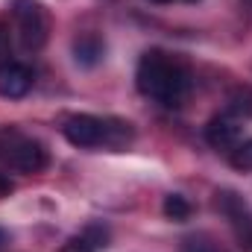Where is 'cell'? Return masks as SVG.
<instances>
[{"instance_id": "1", "label": "cell", "mask_w": 252, "mask_h": 252, "mask_svg": "<svg viewBox=\"0 0 252 252\" xmlns=\"http://www.w3.org/2000/svg\"><path fill=\"white\" fill-rule=\"evenodd\" d=\"M135 82H138V91L167 109H176L185 103L190 91V73L188 67L161 53V50H147L138 62V70H135Z\"/></svg>"}, {"instance_id": "2", "label": "cell", "mask_w": 252, "mask_h": 252, "mask_svg": "<svg viewBox=\"0 0 252 252\" xmlns=\"http://www.w3.org/2000/svg\"><path fill=\"white\" fill-rule=\"evenodd\" d=\"M12 18L24 50H41L47 44L50 21H47V9L38 0H12Z\"/></svg>"}, {"instance_id": "3", "label": "cell", "mask_w": 252, "mask_h": 252, "mask_svg": "<svg viewBox=\"0 0 252 252\" xmlns=\"http://www.w3.org/2000/svg\"><path fill=\"white\" fill-rule=\"evenodd\" d=\"M6 144H3V158L9 161V167L21 170V173H38L47 167V150L32 141V138H21L15 132H3Z\"/></svg>"}, {"instance_id": "4", "label": "cell", "mask_w": 252, "mask_h": 252, "mask_svg": "<svg viewBox=\"0 0 252 252\" xmlns=\"http://www.w3.org/2000/svg\"><path fill=\"white\" fill-rule=\"evenodd\" d=\"M214 205H217V211L229 220V226H232L238 244H241L244 250L252 252V208H250V202H247L241 193H235V190H217Z\"/></svg>"}, {"instance_id": "5", "label": "cell", "mask_w": 252, "mask_h": 252, "mask_svg": "<svg viewBox=\"0 0 252 252\" xmlns=\"http://www.w3.org/2000/svg\"><path fill=\"white\" fill-rule=\"evenodd\" d=\"M64 138L79 147V150H94V147H106V135H109V121L106 118H94V115H73L62 126Z\"/></svg>"}, {"instance_id": "6", "label": "cell", "mask_w": 252, "mask_h": 252, "mask_svg": "<svg viewBox=\"0 0 252 252\" xmlns=\"http://www.w3.org/2000/svg\"><path fill=\"white\" fill-rule=\"evenodd\" d=\"M205 141H208L214 150H226V153H232V150L244 141L241 121H235L232 115H217V118H211L208 126H205Z\"/></svg>"}, {"instance_id": "7", "label": "cell", "mask_w": 252, "mask_h": 252, "mask_svg": "<svg viewBox=\"0 0 252 252\" xmlns=\"http://www.w3.org/2000/svg\"><path fill=\"white\" fill-rule=\"evenodd\" d=\"M32 88V70L21 62H0V97L21 100Z\"/></svg>"}, {"instance_id": "8", "label": "cell", "mask_w": 252, "mask_h": 252, "mask_svg": "<svg viewBox=\"0 0 252 252\" xmlns=\"http://www.w3.org/2000/svg\"><path fill=\"white\" fill-rule=\"evenodd\" d=\"M106 56V41L97 35V32H82L76 41H73V59L82 67H94Z\"/></svg>"}, {"instance_id": "9", "label": "cell", "mask_w": 252, "mask_h": 252, "mask_svg": "<svg viewBox=\"0 0 252 252\" xmlns=\"http://www.w3.org/2000/svg\"><path fill=\"white\" fill-rule=\"evenodd\" d=\"M164 214L176 223H185L190 217V202L182 193H170V196H164Z\"/></svg>"}, {"instance_id": "10", "label": "cell", "mask_w": 252, "mask_h": 252, "mask_svg": "<svg viewBox=\"0 0 252 252\" xmlns=\"http://www.w3.org/2000/svg\"><path fill=\"white\" fill-rule=\"evenodd\" d=\"M229 161L235 170H244V173H252V138L250 141H241L232 153H229Z\"/></svg>"}, {"instance_id": "11", "label": "cell", "mask_w": 252, "mask_h": 252, "mask_svg": "<svg viewBox=\"0 0 252 252\" xmlns=\"http://www.w3.org/2000/svg\"><path fill=\"white\" fill-rule=\"evenodd\" d=\"M229 115H244V118H252V91H238L232 100H229Z\"/></svg>"}, {"instance_id": "12", "label": "cell", "mask_w": 252, "mask_h": 252, "mask_svg": "<svg viewBox=\"0 0 252 252\" xmlns=\"http://www.w3.org/2000/svg\"><path fill=\"white\" fill-rule=\"evenodd\" d=\"M59 252H94V247H91V241L82 235V238H70Z\"/></svg>"}, {"instance_id": "13", "label": "cell", "mask_w": 252, "mask_h": 252, "mask_svg": "<svg viewBox=\"0 0 252 252\" xmlns=\"http://www.w3.org/2000/svg\"><path fill=\"white\" fill-rule=\"evenodd\" d=\"M185 252H226L220 250V247H214V244H208V241H188V247H185Z\"/></svg>"}, {"instance_id": "14", "label": "cell", "mask_w": 252, "mask_h": 252, "mask_svg": "<svg viewBox=\"0 0 252 252\" xmlns=\"http://www.w3.org/2000/svg\"><path fill=\"white\" fill-rule=\"evenodd\" d=\"M6 53H9V30L0 24V59H3Z\"/></svg>"}, {"instance_id": "15", "label": "cell", "mask_w": 252, "mask_h": 252, "mask_svg": "<svg viewBox=\"0 0 252 252\" xmlns=\"http://www.w3.org/2000/svg\"><path fill=\"white\" fill-rule=\"evenodd\" d=\"M9 190H12V182H9V176H3V173H0V196H9Z\"/></svg>"}, {"instance_id": "16", "label": "cell", "mask_w": 252, "mask_h": 252, "mask_svg": "<svg viewBox=\"0 0 252 252\" xmlns=\"http://www.w3.org/2000/svg\"><path fill=\"white\" fill-rule=\"evenodd\" d=\"M6 241H9V235H6V232H3V229H0V247H3V244H6Z\"/></svg>"}, {"instance_id": "17", "label": "cell", "mask_w": 252, "mask_h": 252, "mask_svg": "<svg viewBox=\"0 0 252 252\" xmlns=\"http://www.w3.org/2000/svg\"><path fill=\"white\" fill-rule=\"evenodd\" d=\"M150 3H170V0H150Z\"/></svg>"}, {"instance_id": "18", "label": "cell", "mask_w": 252, "mask_h": 252, "mask_svg": "<svg viewBox=\"0 0 252 252\" xmlns=\"http://www.w3.org/2000/svg\"><path fill=\"white\" fill-rule=\"evenodd\" d=\"M188 3H196V0H188Z\"/></svg>"}]
</instances>
